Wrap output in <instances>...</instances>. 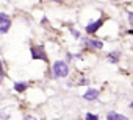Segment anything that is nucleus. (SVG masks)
Returning a JSON list of instances; mask_svg holds the SVG:
<instances>
[{
    "instance_id": "39448f33",
    "label": "nucleus",
    "mask_w": 133,
    "mask_h": 120,
    "mask_svg": "<svg viewBox=\"0 0 133 120\" xmlns=\"http://www.w3.org/2000/svg\"><path fill=\"white\" fill-rule=\"evenodd\" d=\"M99 97H100V91L96 89V87H89V89H86L83 92V98L86 101H96Z\"/></svg>"
},
{
    "instance_id": "4468645a",
    "label": "nucleus",
    "mask_w": 133,
    "mask_h": 120,
    "mask_svg": "<svg viewBox=\"0 0 133 120\" xmlns=\"http://www.w3.org/2000/svg\"><path fill=\"white\" fill-rule=\"evenodd\" d=\"M64 61L68 63V64L72 63V61H74V53H66V59H64Z\"/></svg>"
},
{
    "instance_id": "412c9836",
    "label": "nucleus",
    "mask_w": 133,
    "mask_h": 120,
    "mask_svg": "<svg viewBox=\"0 0 133 120\" xmlns=\"http://www.w3.org/2000/svg\"><path fill=\"white\" fill-rule=\"evenodd\" d=\"M55 120H58V118H55Z\"/></svg>"
},
{
    "instance_id": "1a4fd4ad",
    "label": "nucleus",
    "mask_w": 133,
    "mask_h": 120,
    "mask_svg": "<svg viewBox=\"0 0 133 120\" xmlns=\"http://www.w3.org/2000/svg\"><path fill=\"white\" fill-rule=\"evenodd\" d=\"M75 84L77 86H88L89 84V80L86 77H78V78H75Z\"/></svg>"
},
{
    "instance_id": "20e7f679",
    "label": "nucleus",
    "mask_w": 133,
    "mask_h": 120,
    "mask_svg": "<svg viewBox=\"0 0 133 120\" xmlns=\"http://www.w3.org/2000/svg\"><path fill=\"white\" fill-rule=\"evenodd\" d=\"M105 17H99L97 20H92V22H89L86 27H85V31H86V36H91V34H96L102 27H103V24H105Z\"/></svg>"
},
{
    "instance_id": "2eb2a0df",
    "label": "nucleus",
    "mask_w": 133,
    "mask_h": 120,
    "mask_svg": "<svg viewBox=\"0 0 133 120\" xmlns=\"http://www.w3.org/2000/svg\"><path fill=\"white\" fill-rule=\"evenodd\" d=\"M127 19H128V24L133 27V11H128L127 13Z\"/></svg>"
},
{
    "instance_id": "6e6552de",
    "label": "nucleus",
    "mask_w": 133,
    "mask_h": 120,
    "mask_svg": "<svg viewBox=\"0 0 133 120\" xmlns=\"http://www.w3.org/2000/svg\"><path fill=\"white\" fill-rule=\"evenodd\" d=\"M13 87H14V91H16L17 94H24V92H27V89H28V83H27V81H14Z\"/></svg>"
},
{
    "instance_id": "9b49d317",
    "label": "nucleus",
    "mask_w": 133,
    "mask_h": 120,
    "mask_svg": "<svg viewBox=\"0 0 133 120\" xmlns=\"http://www.w3.org/2000/svg\"><path fill=\"white\" fill-rule=\"evenodd\" d=\"M10 28H11V22H8V24H3V25H0V34H6V33L10 31Z\"/></svg>"
},
{
    "instance_id": "f8f14e48",
    "label": "nucleus",
    "mask_w": 133,
    "mask_h": 120,
    "mask_svg": "<svg viewBox=\"0 0 133 120\" xmlns=\"http://www.w3.org/2000/svg\"><path fill=\"white\" fill-rule=\"evenodd\" d=\"M85 120H100V117L94 112H86L85 114Z\"/></svg>"
},
{
    "instance_id": "9d476101",
    "label": "nucleus",
    "mask_w": 133,
    "mask_h": 120,
    "mask_svg": "<svg viewBox=\"0 0 133 120\" xmlns=\"http://www.w3.org/2000/svg\"><path fill=\"white\" fill-rule=\"evenodd\" d=\"M8 22H11V17H10L6 13H2V11H0V25L8 24Z\"/></svg>"
},
{
    "instance_id": "7ed1b4c3",
    "label": "nucleus",
    "mask_w": 133,
    "mask_h": 120,
    "mask_svg": "<svg viewBox=\"0 0 133 120\" xmlns=\"http://www.w3.org/2000/svg\"><path fill=\"white\" fill-rule=\"evenodd\" d=\"M82 45L86 50H91V51H97V50L103 48V42L100 39H94V38H89V36H83L82 38Z\"/></svg>"
},
{
    "instance_id": "f3484780",
    "label": "nucleus",
    "mask_w": 133,
    "mask_h": 120,
    "mask_svg": "<svg viewBox=\"0 0 133 120\" xmlns=\"http://www.w3.org/2000/svg\"><path fill=\"white\" fill-rule=\"evenodd\" d=\"M52 2H55V3H63L64 0H52Z\"/></svg>"
},
{
    "instance_id": "423d86ee",
    "label": "nucleus",
    "mask_w": 133,
    "mask_h": 120,
    "mask_svg": "<svg viewBox=\"0 0 133 120\" xmlns=\"http://www.w3.org/2000/svg\"><path fill=\"white\" fill-rule=\"evenodd\" d=\"M105 120H128V117H127V115H124V114H121V112L110 111V112H107Z\"/></svg>"
},
{
    "instance_id": "f03ea898",
    "label": "nucleus",
    "mask_w": 133,
    "mask_h": 120,
    "mask_svg": "<svg viewBox=\"0 0 133 120\" xmlns=\"http://www.w3.org/2000/svg\"><path fill=\"white\" fill-rule=\"evenodd\" d=\"M30 55L33 59H39V61H44V63H49V55L44 48L42 44H33L30 45Z\"/></svg>"
},
{
    "instance_id": "a211bd4d",
    "label": "nucleus",
    "mask_w": 133,
    "mask_h": 120,
    "mask_svg": "<svg viewBox=\"0 0 133 120\" xmlns=\"http://www.w3.org/2000/svg\"><path fill=\"white\" fill-rule=\"evenodd\" d=\"M128 106H130V109H131V111H133V101H131V103H130V104H128Z\"/></svg>"
},
{
    "instance_id": "0eeeda50",
    "label": "nucleus",
    "mask_w": 133,
    "mask_h": 120,
    "mask_svg": "<svg viewBox=\"0 0 133 120\" xmlns=\"http://www.w3.org/2000/svg\"><path fill=\"white\" fill-rule=\"evenodd\" d=\"M119 59H121V51H119V50L110 51V53L107 55V61L111 63V64H117V63H119Z\"/></svg>"
},
{
    "instance_id": "f257e3e1",
    "label": "nucleus",
    "mask_w": 133,
    "mask_h": 120,
    "mask_svg": "<svg viewBox=\"0 0 133 120\" xmlns=\"http://www.w3.org/2000/svg\"><path fill=\"white\" fill-rule=\"evenodd\" d=\"M71 73V67L69 64L64 61V59H56V61L52 64L50 69V75L53 80H59V78H68Z\"/></svg>"
},
{
    "instance_id": "dca6fc26",
    "label": "nucleus",
    "mask_w": 133,
    "mask_h": 120,
    "mask_svg": "<svg viewBox=\"0 0 133 120\" xmlns=\"http://www.w3.org/2000/svg\"><path fill=\"white\" fill-rule=\"evenodd\" d=\"M22 120H38V117H35L33 114H25Z\"/></svg>"
},
{
    "instance_id": "ddd939ff",
    "label": "nucleus",
    "mask_w": 133,
    "mask_h": 120,
    "mask_svg": "<svg viewBox=\"0 0 133 120\" xmlns=\"http://www.w3.org/2000/svg\"><path fill=\"white\" fill-rule=\"evenodd\" d=\"M69 31H71V34H72L74 39H82V33H80L78 30H75V28H69Z\"/></svg>"
},
{
    "instance_id": "6ab92c4d",
    "label": "nucleus",
    "mask_w": 133,
    "mask_h": 120,
    "mask_svg": "<svg viewBox=\"0 0 133 120\" xmlns=\"http://www.w3.org/2000/svg\"><path fill=\"white\" fill-rule=\"evenodd\" d=\"M2 80H3V77H2V75H0V86H2Z\"/></svg>"
},
{
    "instance_id": "aec40b11",
    "label": "nucleus",
    "mask_w": 133,
    "mask_h": 120,
    "mask_svg": "<svg viewBox=\"0 0 133 120\" xmlns=\"http://www.w3.org/2000/svg\"><path fill=\"white\" fill-rule=\"evenodd\" d=\"M127 33H128V34H133V30H128Z\"/></svg>"
}]
</instances>
